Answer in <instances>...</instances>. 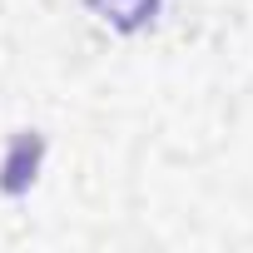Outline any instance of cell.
I'll return each mask as SVG.
<instances>
[{
  "label": "cell",
  "mask_w": 253,
  "mask_h": 253,
  "mask_svg": "<svg viewBox=\"0 0 253 253\" xmlns=\"http://www.w3.org/2000/svg\"><path fill=\"white\" fill-rule=\"evenodd\" d=\"M40 154H45V139H40L35 129H20V134L10 139V154H5V164H0V189H5V194H25V189L35 184Z\"/></svg>",
  "instance_id": "obj_1"
},
{
  "label": "cell",
  "mask_w": 253,
  "mask_h": 253,
  "mask_svg": "<svg viewBox=\"0 0 253 253\" xmlns=\"http://www.w3.org/2000/svg\"><path fill=\"white\" fill-rule=\"evenodd\" d=\"M89 10L104 15L114 30H144L159 15V0H89Z\"/></svg>",
  "instance_id": "obj_2"
}]
</instances>
